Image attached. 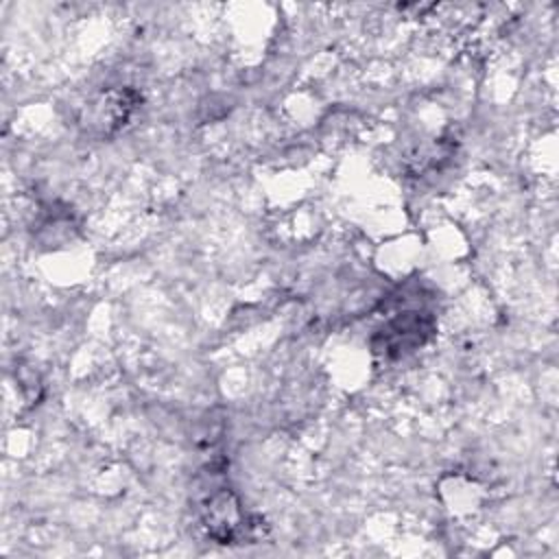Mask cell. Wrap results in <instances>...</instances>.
I'll list each match as a JSON object with an SVG mask.
<instances>
[{"label": "cell", "mask_w": 559, "mask_h": 559, "mask_svg": "<svg viewBox=\"0 0 559 559\" xmlns=\"http://www.w3.org/2000/svg\"><path fill=\"white\" fill-rule=\"evenodd\" d=\"M201 518L207 533L223 544L245 539L253 528V524H249V520L240 511V502L236 500V496L225 487L212 491L203 500Z\"/></svg>", "instance_id": "6da1fadb"}, {"label": "cell", "mask_w": 559, "mask_h": 559, "mask_svg": "<svg viewBox=\"0 0 559 559\" xmlns=\"http://www.w3.org/2000/svg\"><path fill=\"white\" fill-rule=\"evenodd\" d=\"M135 94L131 90H122V92H109L105 94L90 114V124L98 127L100 131H114L120 124H124L127 116L131 114V109L135 107Z\"/></svg>", "instance_id": "7a4b0ae2"}]
</instances>
